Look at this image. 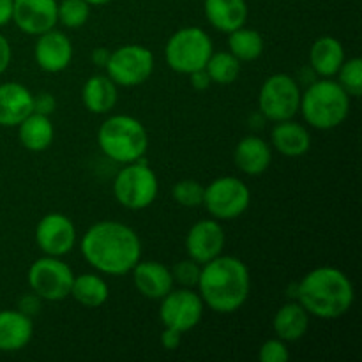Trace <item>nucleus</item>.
I'll return each mask as SVG.
<instances>
[{
	"label": "nucleus",
	"mask_w": 362,
	"mask_h": 362,
	"mask_svg": "<svg viewBox=\"0 0 362 362\" xmlns=\"http://www.w3.org/2000/svg\"><path fill=\"white\" fill-rule=\"evenodd\" d=\"M205 304L200 293L193 288H175L173 286L161 300H159V320L163 327L186 334L193 331L204 317Z\"/></svg>",
	"instance_id": "f8f14e48"
},
{
	"label": "nucleus",
	"mask_w": 362,
	"mask_h": 362,
	"mask_svg": "<svg viewBox=\"0 0 362 362\" xmlns=\"http://www.w3.org/2000/svg\"><path fill=\"white\" fill-rule=\"evenodd\" d=\"M73 42L64 32L52 30L37 35V41L34 45V59L39 69L45 73L57 74L62 73L69 67L73 60Z\"/></svg>",
	"instance_id": "dca6fc26"
},
{
	"label": "nucleus",
	"mask_w": 362,
	"mask_h": 362,
	"mask_svg": "<svg viewBox=\"0 0 362 362\" xmlns=\"http://www.w3.org/2000/svg\"><path fill=\"white\" fill-rule=\"evenodd\" d=\"M90 4L87 0H60L57 6V21L66 28H80L90 18Z\"/></svg>",
	"instance_id": "c756f323"
},
{
	"label": "nucleus",
	"mask_w": 362,
	"mask_h": 362,
	"mask_svg": "<svg viewBox=\"0 0 362 362\" xmlns=\"http://www.w3.org/2000/svg\"><path fill=\"white\" fill-rule=\"evenodd\" d=\"M204 191L205 186H202L198 180L184 179L173 184L172 198L175 204H179L184 209H197L204 204Z\"/></svg>",
	"instance_id": "2f4dec72"
},
{
	"label": "nucleus",
	"mask_w": 362,
	"mask_h": 362,
	"mask_svg": "<svg viewBox=\"0 0 362 362\" xmlns=\"http://www.w3.org/2000/svg\"><path fill=\"white\" fill-rule=\"evenodd\" d=\"M338 83L350 98H361L362 94V60L359 57H352L341 64L336 73Z\"/></svg>",
	"instance_id": "7c9ffc66"
},
{
	"label": "nucleus",
	"mask_w": 362,
	"mask_h": 362,
	"mask_svg": "<svg viewBox=\"0 0 362 362\" xmlns=\"http://www.w3.org/2000/svg\"><path fill=\"white\" fill-rule=\"evenodd\" d=\"M69 297H73L80 306L94 310V308H101L108 300L110 286L99 272H83L80 276L74 274Z\"/></svg>",
	"instance_id": "bb28decb"
},
{
	"label": "nucleus",
	"mask_w": 362,
	"mask_h": 362,
	"mask_svg": "<svg viewBox=\"0 0 362 362\" xmlns=\"http://www.w3.org/2000/svg\"><path fill=\"white\" fill-rule=\"evenodd\" d=\"M129 274L140 296L152 300H161L175 286L170 267L158 260H140Z\"/></svg>",
	"instance_id": "f3484780"
},
{
	"label": "nucleus",
	"mask_w": 362,
	"mask_h": 362,
	"mask_svg": "<svg viewBox=\"0 0 362 362\" xmlns=\"http://www.w3.org/2000/svg\"><path fill=\"white\" fill-rule=\"evenodd\" d=\"M197 292L209 310L221 315L235 313L250 299V269L240 258L219 255L202 265Z\"/></svg>",
	"instance_id": "f03ea898"
},
{
	"label": "nucleus",
	"mask_w": 362,
	"mask_h": 362,
	"mask_svg": "<svg viewBox=\"0 0 362 362\" xmlns=\"http://www.w3.org/2000/svg\"><path fill=\"white\" fill-rule=\"evenodd\" d=\"M81 257L103 276H126L141 260V240L131 226L103 219L88 226L80 240Z\"/></svg>",
	"instance_id": "f257e3e1"
},
{
	"label": "nucleus",
	"mask_w": 362,
	"mask_h": 362,
	"mask_svg": "<svg viewBox=\"0 0 362 362\" xmlns=\"http://www.w3.org/2000/svg\"><path fill=\"white\" fill-rule=\"evenodd\" d=\"M204 13L216 30L230 34L246 25L250 7L246 0H205Z\"/></svg>",
	"instance_id": "5701e85b"
},
{
	"label": "nucleus",
	"mask_w": 362,
	"mask_h": 362,
	"mask_svg": "<svg viewBox=\"0 0 362 362\" xmlns=\"http://www.w3.org/2000/svg\"><path fill=\"white\" fill-rule=\"evenodd\" d=\"M34 94L18 81L0 83V126L16 127L34 112Z\"/></svg>",
	"instance_id": "a211bd4d"
},
{
	"label": "nucleus",
	"mask_w": 362,
	"mask_h": 362,
	"mask_svg": "<svg viewBox=\"0 0 362 362\" xmlns=\"http://www.w3.org/2000/svg\"><path fill=\"white\" fill-rule=\"evenodd\" d=\"M76 226L62 212H49L35 226V244L42 255L66 257L76 246Z\"/></svg>",
	"instance_id": "ddd939ff"
},
{
	"label": "nucleus",
	"mask_w": 362,
	"mask_h": 362,
	"mask_svg": "<svg viewBox=\"0 0 362 362\" xmlns=\"http://www.w3.org/2000/svg\"><path fill=\"white\" fill-rule=\"evenodd\" d=\"M233 161H235L237 168L244 173V175L257 177L262 175L269 170L272 163V147L269 141L264 138L255 136H244L239 140L233 151Z\"/></svg>",
	"instance_id": "aec40b11"
},
{
	"label": "nucleus",
	"mask_w": 362,
	"mask_h": 362,
	"mask_svg": "<svg viewBox=\"0 0 362 362\" xmlns=\"http://www.w3.org/2000/svg\"><path fill=\"white\" fill-rule=\"evenodd\" d=\"M187 76H189L191 87H193L194 90H198V92L207 90V88L212 85V81H211V78H209L205 67H204V69H198V71H194V73L187 74Z\"/></svg>",
	"instance_id": "e433bc0d"
},
{
	"label": "nucleus",
	"mask_w": 362,
	"mask_h": 362,
	"mask_svg": "<svg viewBox=\"0 0 362 362\" xmlns=\"http://www.w3.org/2000/svg\"><path fill=\"white\" fill-rule=\"evenodd\" d=\"M290 359V350L286 341L279 338H271L262 343L258 349V361L260 362H286Z\"/></svg>",
	"instance_id": "72a5a7b5"
},
{
	"label": "nucleus",
	"mask_w": 362,
	"mask_h": 362,
	"mask_svg": "<svg viewBox=\"0 0 362 362\" xmlns=\"http://www.w3.org/2000/svg\"><path fill=\"white\" fill-rule=\"evenodd\" d=\"M271 147L285 158H303L311 148V133L304 124L293 119L274 122L271 131Z\"/></svg>",
	"instance_id": "6ab92c4d"
},
{
	"label": "nucleus",
	"mask_w": 362,
	"mask_h": 362,
	"mask_svg": "<svg viewBox=\"0 0 362 362\" xmlns=\"http://www.w3.org/2000/svg\"><path fill=\"white\" fill-rule=\"evenodd\" d=\"M11 59H13V49H11L9 41L4 34H0V74H4L9 67Z\"/></svg>",
	"instance_id": "58836bf2"
},
{
	"label": "nucleus",
	"mask_w": 362,
	"mask_h": 362,
	"mask_svg": "<svg viewBox=\"0 0 362 362\" xmlns=\"http://www.w3.org/2000/svg\"><path fill=\"white\" fill-rule=\"evenodd\" d=\"M345 59L341 41L332 35H322L310 48V67L318 78H334Z\"/></svg>",
	"instance_id": "b1692460"
},
{
	"label": "nucleus",
	"mask_w": 362,
	"mask_h": 362,
	"mask_svg": "<svg viewBox=\"0 0 362 362\" xmlns=\"http://www.w3.org/2000/svg\"><path fill=\"white\" fill-rule=\"evenodd\" d=\"M90 6H106V4H110L112 0H87Z\"/></svg>",
	"instance_id": "79ce46f5"
},
{
	"label": "nucleus",
	"mask_w": 362,
	"mask_h": 362,
	"mask_svg": "<svg viewBox=\"0 0 362 362\" xmlns=\"http://www.w3.org/2000/svg\"><path fill=\"white\" fill-rule=\"evenodd\" d=\"M180 341H182V334L177 331H173V329H166L163 327V332H161V346L165 350H175L179 349Z\"/></svg>",
	"instance_id": "4c0bfd02"
},
{
	"label": "nucleus",
	"mask_w": 362,
	"mask_h": 362,
	"mask_svg": "<svg viewBox=\"0 0 362 362\" xmlns=\"http://www.w3.org/2000/svg\"><path fill=\"white\" fill-rule=\"evenodd\" d=\"M18 140L27 151L42 152L53 144L55 136V127L52 120L46 115L32 112L27 119L18 124Z\"/></svg>",
	"instance_id": "a878e982"
},
{
	"label": "nucleus",
	"mask_w": 362,
	"mask_h": 362,
	"mask_svg": "<svg viewBox=\"0 0 362 362\" xmlns=\"http://www.w3.org/2000/svg\"><path fill=\"white\" fill-rule=\"evenodd\" d=\"M34 112L39 113V115L49 117L57 108V99L53 98L49 92H39V94H34Z\"/></svg>",
	"instance_id": "c9c22d12"
},
{
	"label": "nucleus",
	"mask_w": 362,
	"mask_h": 362,
	"mask_svg": "<svg viewBox=\"0 0 362 362\" xmlns=\"http://www.w3.org/2000/svg\"><path fill=\"white\" fill-rule=\"evenodd\" d=\"M57 0H13V18L18 28L23 34L41 35L55 28Z\"/></svg>",
	"instance_id": "2eb2a0df"
},
{
	"label": "nucleus",
	"mask_w": 362,
	"mask_h": 362,
	"mask_svg": "<svg viewBox=\"0 0 362 362\" xmlns=\"http://www.w3.org/2000/svg\"><path fill=\"white\" fill-rule=\"evenodd\" d=\"M251 191L244 180L225 175L212 180L204 191V204L212 219L233 221L250 209Z\"/></svg>",
	"instance_id": "1a4fd4ad"
},
{
	"label": "nucleus",
	"mask_w": 362,
	"mask_h": 362,
	"mask_svg": "<svg viewBox=\"0 0 362 362\" xmlns=\"http://www.w3.org/2000/svg\"><path fill=\"white\" fill-rule=\"evenodd\" d=\"M158 193V175L145 159L124 165L113 179V197L127 211H144L151 207Z\"/></svg>",
	"instance_id": "0eeeda50"
},
{
	"label": "nucleus",
	"mask_w": 362,
	"mask_h": 362,
	"mask_svg": "<svg viewBox=\"0 0 362 362\" xmlns=\"http://www.w3.org/2000/svg\"><path fill=\"white\" fill-rule=\"evenodd\" d=\"M209 78L216 85H232L240 74V62L226 49V52H212L211 59L205 64Z\"/></svg>",
	"instance_id": "c85d7f7f"
},
{
	"label": "nucleus",
	"mask_w": 362,
	"mask_h": 362,
	"mask_svg": "<svg viewBox=\"0 0 362 362\" xmlns=\"http://www.w3.org/2000/svg\"><path fill=\"white\" fill-rule=\"evenodd\" d=\"M13 18V0H0V27L7 25Z\"/></svg>",
	"instance_id": "a19ab883"
},
{
	"label": "nucleus",
	"mask_w": 362,
	"mask_h": 362,
	"mask_svg": "<svg viewBox=\"0 0 362 362\" xmlns=\"http://www.w3.org/2000/svg\"><path fill=\"white\" fill-rule=\"evenodd\" d=\"M186 253L200 265L223 255L226 244L225 230L218 219H200L186 233Z\"/></svg>",
	"instance_id": "4468645a"
},
{
	"label": "nucleus",
	"mask_w": 362,
	"mask_h": 362,
	"mask_svg": "<svg viewBox=\"0 0 362 362\" xmlns=\"http://www.w3.org/2000/svg\"><path fill=\"white\" fill-rule=\"evenodd\" d=\"M214 52L212 39L204 28L184 27L173 32L165 46V60L172 71L191 74L204 69Z\"/></svg>",
	"instance_id": "423d86ee"
},
{
	"label": "nucleus",
	"mask_w": 362,
	"mask_h": 362,
	"mask_svg": "<svg viewBox=\"0 0 362 362\" xmlns=\"http://www.w3.org/2000/svg\"><path fill=\"white\" fill-rule=\"evenodd\" d=\"M34 338V318L18 310L0 311V352L23 350Z\"/></svg>",
	"instance_id": "412c9836"
},
{
	"label": "nucleus",
	"mask_w": 362,
	"mask_h": 362,
	"mask_svg": "<svg viewBox=\"0 0 362 362\" xmlns=\"http://www.w3.org/2000/svg\"><path fill=\"white\" fill-rule=\"evenodd\" d=\"M264 48V35L255 28H247L246 25L228 34V52L239 62H255L262 57Z\"/></svg>",
	"instance_id": "cd10ccee"
},
{
	"label": "nucleus",
	"mask_w": 362,
	"mask_h": 362,
	"mask_svg": "<svg viewBox=\"0 0 362 362\" xmlns=\"http://www.w3.org/2000/svg\"><path fill=\"white\" fill-rule=\"evenodd\" d=\"M303 90L299 81L286 73L271 74L258 92V110L271 122L290 120L299 113Z\"/></svg>",
	"instance_id": "6e6552de"
},
{
	"label": "nucleus",
	"mask_w": 362,
	"mask_h": 362,
	"mask_svg": "<svg viewBox=\"0 0 362 362\" xmlns=\"http://www.w3.org/2000/svg\"><path fill=\"white\" fill-rule=\"evenodd\" d=\"M74 272L60 257H45L32 262L27 272L30 292L48 303H59L69 297Z\"/></svg>",
	"instance_id": "9b49d317"
},
{
	"label": "nucleus",
	"mask_w": 362,
	"mask_h": 362,
	"mask_svg": "<svg viewBox=\"0 0 362 362\" xmlns=\"http://www.w3.org/2000/svg\"><path fill=\"white\" fill-rule=\"evenodd\" d=\"M41 306H42L41 297H37L34 292H30V293H25V296H21L20 299H18L16 310L21 311L23 315H27V317L34 318L35 315L41 311Z\"/></svg>",
	"instance_id": "f704fd0d"
},
{
	"label": "nucleus",
	"mask_w": 362,
	"mask_h": 362,
	"mask_svg": "<svg viewBox=\"0 0 362 362\" xmlns=\"http://www.w3.org/2000/svg\"><path fill=\"white\" fill-rule=\"evenodd\" d=\"M310 313L300 306L297 300L286 303L276 311L272 318V331L276 338L283 339L286 343H296L306 336L310 329Z\"/></svg>",
	"instance_id": "393cba45"
},
{
	"label": "nucleus",
	"mask_w": 362,
	"mask_h": 362,
	"mask_svg": "<svg viewBox=\"0 0 362 362\" xmlns=\"http://www.w3.org/2000/svg\"><path fill=\"white\" fill-rule=\"evenodd\" d=\"M119 101V87L108 74H94L81 88V103L94 115H108Z\"/></svg>",
	"instance_id": "4be33fe9"
},
{
	"label": "nucleus",
	"mask_w": 362,
	"mask_h": 362,
	"mask_svg": "<svg viewBox=\"0 0 362 362\" xmlns=\"http://www.w3.org/2000/svg\"><path fill=\"white\" fill-rule=\"evenodd\" d=\"M154 66V53L147 46L124 45L110 52L105 69L117 87L133 88L151 80Z\"/></svg>",
	"instance_id": "9d476101"
},
{
	"label": "nucleus",
	"mask_w": 362,
	"mask_h": 362,
	"mask_svg": "<svg viewBox=\"0 0 362 362\" xmlns=\"http://www.w3.org/2000/svg\"><path fill=\"white\" fill-rule=\"evenodd\" d=\"M170 271H172L173 281L179 283L180 286H184V288H197L198 278H200L202 265L187 257L186 260H180L179 264L173 265Z\"/></svg>",
	"instance_id": "473e14b6"
},
{
	"label": "nucleus",
	"mask_w": 362,
	"mask_h": 362,
	"mask_svg": "<svg viewBox=\"0 0 362 362\" xmlns=\"http://www.w3.org/2000/svg\"><path fill=\"white\" fill-rule=\"evenodd\" d=\"M98 145L110 161L127 165L145 158L148 151V133L136 117L117 113L103 120L99 126Z\"/></svg>",
	"instance_id": "39448f33"
},
{
	"label": "nucleus",
	"mask_w": 362,
	"mask_h": 362,
	"mask_svg": "<svg viewBox=\"0 0 362 362\" xmlns=\"http://www.w3.org/2000/svg\"><path fill=\"white\" fill-rule=\"evenodd\" d=\"M352 98L332 78L311 81L300 95L299 112L308 126L320 131H331L341 126L350 115Z\"/></svg>",
	"instance_id": "20e7f679"
},
{
	"label": "nucleus",
	"mask_w": 362,
	"mask_h": 362,
	"mask_svg": "<svg viewBox=\"0 0 362 362\" xmlns=\"http://www.w3.org/2000/svg\"><path fill=\"white\" fill-rule=\"evenodd\" d=\"M90 59L98 67H105L106 62H108V59H110V49L103 48V46L94 48L90 53Z\"/></svg>",
	"instance_id": "ea45409f"
},
{
	"label": "nucleus",
	"mask_w": 362,
	"mask_h": 362,
	"mask_svg": "<svg viewBox=\"0 0 362 362\" xmlns=\"http://www.w3.org/2000/svg\"><path fill=\"white\" fill-rule=\"evenodd\" d=\"M297 303L320 320H336L349 313L356 299L354 283L349 276L331 265L313 269L296 285Z\"/></svg>",
	"instance_id": "7ed1b4c3"
}]
</instances>
